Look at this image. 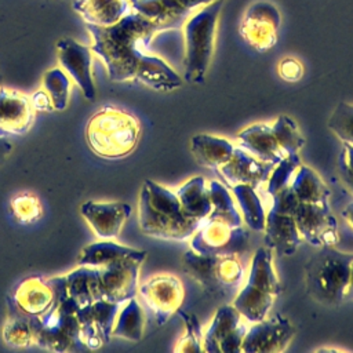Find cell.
<instances>
[{
	"instance_id": "cell-36",
	"label": "cell",
	"mask_w": 353,
	"mask_h": 353,
	"mask_svg": "<svg viewBox=\"0 0 353 353\" xmlns=\"http://www.w3.org/2000/svg\"><path fill=\"white\" fill-rule=\"evenodd\" d=\"M41 88L51 98L55 110H63L68 106L70 77L61 68H52L44 73Z\"/></svg>"
},
{
	"instance_id": "cell-43",
	"label": "cell",
	"mask_w": 353,
	"mask_h": 353,
	"mask_svg": "<svg viewBox=\"0 0 353 353\" xmlns=\"http://www.w3.org/2000/svg\"><path fill=\"white\" fill-rule=\"evenodd\" d=\"M30 101H32V105H33L34 110L50 112V110L54 109L51 98L48 97V94L43 88L37 90L33 95H30Z\"/></svg>"
},
{
	"instance_id": "cell-37",
	"label": "cell",
	"mask_w": 353,
	"mask_h": 353,
	"mask_svg": "<svg viewBox=\"0 0 353 353\" xmlns=\"http://www.w3.org/2000/svg\"><path fill=\"white\" fill-rule=\"evenodd\" d=\"M185 324V334L178 339L174 352H204L203 350V330L196 314L178 309L176 312Z\"/></svg>"
},
{
	"instance_id": "cell-16",
	"label": "cell",
	"mask_w": 353,
	"mask_h": 353,
	"mask_svg": "<svg viewBox=\"0 0 353 353\" xmlns=\"http://www.w3.org/2000/svg\"><path fill=\"white\" fill-rule=\"evenodd\" d=\"M121 303L105 299L77 307L80 341L85 349H98L112 338V330Z\"/></svg>"
},
{
	"instance_id": "cell-30",
	"label": "cell",
	"mask_w": 353,
	"mask_h": 353,
	"mask_svg": "<svg viewBox=\"0 0 353 353\" xmlns=\"http://www.w3.org/2000/svg\"><path fill=\"white\" fill-rule=\"evenodd\" d=\"M232 194L236 200L243 222L254 232H263L266 212L262 205L256 188L250 185H233Z\"/></svg>"
},
{
	"instance_id": "cell-1",
	"label": "cell",
	"mask_w": 353,
	"mask_h": 353,
	"mask_svg": "<svg viewBox=\"0 0 353 353\" xmlns=\"http://www.w3.org/2000/svg\"><path fill=\"white\" fill-rule=\"evenodd\" d=\"M91 34L92 54L105 65L112 81H137L152 90L170 92L182 85V77L161 57L149 52L157 26L131 11L110 26L85 25Z\"/></svg>"
},
{
	"instance_id": "cell-15",
	"label": "cell",
	"mask_w": 353,
	"mask_h": 353,
	"mask_svg": "<svg viewBox=\"0 0 353 353\" xmlns=\"http://www.w3.org/2000/svg\"><path fill=\"white\" fill-rule=\"evenodd\" d=\"M57 59L59 68L80 88L88 101H94L97 91L92 77V50L72 37H62L57 43Z\"/></svg>"
},
{
	"instance_id": "cell-47",
	"label": "cell",
	"mask_w": 353,
	"mask_h": 353,
	"mask_svg": "<svg viewBox=\"0 0 353 353\" xmlns=\"http://www.w3.org/2000/svg\"><path fill=\"white\" fill-rule=\"evenodd\" d=\"M341 214H342V218L345 219V222L353 229V201L346 204Z\"/></svg>"
},
{
	"instance_id": "cell-23",
	"label": "cell",
	"mask_w": 353,
	"mask_h": 353,
	"mask_svg": "<svg viewBox=\"0 0 353 353\" xmlns=\"http://www.w3.org/2000/svg\"><path fill=\"white\" fill-rule=\"evenodd\" d=\"M273 165L274 164L272 163L256 159L243 148H234L230 160L218 170L232 186L250 185L252 188H258L269 179Z\"/></svg>"
},
{
	"instance_id": "cell-8",
	"label": "cell",
	"mask_w": 353,
	"mask_h": 353,
	"mask_svg": "<svg viewBox=\"0 0 353 353\" xmlns=\"http://www.w3.org/2000/svg\"><path fill=\"white\" fill-rule=\"evenodd\" d=\"M76 309L70 301L59 299L47 313L32 317L34 343L54 352L85 349L80 341Z\"/></svg>"
},
{
	"instance_id": "cell-26",
	"label": "cell",
	"mask_w": 353,
	"mask_h": 353,
	"mask_svg": "<svg viewBox=\"0 0 353 353\" xmlns=\"http://www.w3.org/2000/svg\"><path fill=\"white\" fill-rule=\"evenodd\" d=\"M73 10L85 25L110 26L132 11L130 0H74Z\"/></svg>"
},
{
	"instance_id": "cell-13",
	"label": "cell",
	"mask_w": 353,
	"mask_h": 353,
	"mask_svg": "<svg viewBox=\"0 0 353 353\" xmlns=\"http://www.w3.org/2000/svg\"><path fill=\"white\" fill-rule=\"evenodd\" d=\"M233 305L218 307L205 332L203 334V350L207 353H239L247 325Z\"/></svg>"
},
{
	"instance_id": "cell-6",
	"label": "cell",
	"mask_w": 353,
	"mask_h": 353,
	"mask_svg": "<svg viewBox=\"0 0 353 353\" xmlns=\"http://www.w3.org/2000/svg\"><path fill=\"white\" fill-rule=\"evenodd\" d=\"M280 292L281 283L274 270L272 250L259 247L251 258L247 283L236 294L232 305L245 321L256 323L268 317Z\"/></svg>"
},
{
	"instance_id": "cell-19",
	"label": "cell",
	"mask_w": 353,
	"mask_h": 353,
	"mask_svg": "<svg viewBox=\"0 0 353 353\" xmlns=\"http://www.w3.org/2000/svg\"><path fill=\"white\" fill-rule=\"evenodd\" d=\"M80 214L101 240L116 239L131 215V205L123 201H85Z\"/></svg>"
},
{
	"instance_id": "cell-22",
	"label": "cell",
	"mask_w": 353,
	"mask_h": 353,
	"mask_svg": "<svg viewBox=\"0 0 353 353\" xmlns=\"http://www.w3.org/2000/svg\"><path fill=\"white\" fill-rule=\"evenodd\" d=\"M15 306L30 317L47 313L59 301L51 279L32 276L23 280L11 296Z\"/></svg>"
},
{
	"instance_id": "cell-29",
	"label": "cell",
	"mask_w": 353,
	"mask_h": 353,
	"mask_svg": "<svg viewBox=\"0 0 353 353\" xmlns=\"http://www.w3.org/2000/svg\"><path fill=\"white\" fill-rule=\"evenodd\" d=\"M291 188L301 203L328 204V186L313 168L305 164H301L295 171L291 181Z\"/></svg>"
},
{
	"instance_id": "cell-7",
	"label": "cell",
	"mask_w": 353,
	"mask_h": 353,
	"mask_svg": "<svg viewBox=\"0 0 353 353\" xmlns=\"http://www.w3.org/2000/svg\"><path fill=\"white\" fill-rule=\"evenodd\" d=\"M182 266L185 273L214 298L234 295L244 277V266L237 255H204L189 250L182 256Z\"/></svg>"
},
{
	"instance_id": "cell-45",
	"label": "cell",
	"mask_w": 353,
	"mask_h": 353,
	"mask_svg": "<svg viewBox=\"0 0 353 353\" xmlns=\"http://www.w3.org/2000/svg\"><path fill=\"white\" fill-rule=\"evenodd\" d=\"M341 160L350 168L353 170V145L350 143H343V152Z\"/></svg>"
},
{
	"instance_id": "cell-41",
	"label": "cell",
	"mask_w": 353,
	"mask_h": 353,
	"mask_svg": "<svg viewBox=\"0 0 353 353\" xmlns=\"http://www.w3.org/2000/svg\"><path fill=\"white\" fill-rule=\"evenodd\" d=\"M273 199V204H272V210L280 214H285V215H292L298 207V204L301 203L295 194V192L291 188V183L283 189H280L279 192H276L274 194H272Z\"/></svg>"
},
{
	"instance_id": "cell-18",
	"label": "cell",
	"mask_w": 353,
	"mask_h": 353,
	"mask_svg": "<svg viewBox=\"0 0 353 353\" xmlns=\"http://www.w3.org/2000/svg\"><path fill=\"white\" fill-rule=\"evenodd\" d=\"M132 10L152 21L159 32L181 28L200 7L214 0H130Z\"/></svg>"
},
{
	"instance_id": "cell-44",
	"label": "cell",
	"mask_w": 353,
	"mask_h": 353,
	"mask_svg": "<svg viewBox=\"0 0 353 353\" xmlns=\"http://www.w3.org/2000/svg\"><path fill=\"white\" fill-rule=\"evenodd\" d=\"M339 175L343 183L347 186V189L353 193V170H350L342 160L339 164Z\"/></svg>"
},
{
	"instance_id": "cell-48",
	"label": "cell",
	"mask_w": 353,
	"mask_h": 353,
	"mask_svg": "<svg viewBox=\"0 0 353 353\" xmlns=\"http://www.w3.org/2000/svg\"><path fill=\"white\" fill-rule=\"evenodd\" d=\"M347 299H352V301H353V262H352V266H350V279H349Z\"/></svg>"
},
{
	"instance_id": "cell-27",
	"label": "cell",
	"mask_w": 353,
	"mask_h": 353,
	"mask_svg": "<svg viewBox=\"0 0 353 353\" xmlns=\"http://www.w3.org/2000/svg\"><path fill=\"white\" fill-rule=\"evenodd\" d=\"M234 145L222 137L197 134L190 139V150L199 164L207 168H219L228 163L234 152Z\"/></svg>"
},
{
	"instance_id": "cell-5",
	"label": "cell",
	"mask_w": 353,
	"mask_h": 353,
	"mask_svg": "<svg viewBox=\"0 0 353 353\" xmlns=\"http://www.w3.org/2000/svg\"><path fill=\"white\" fill-rule=\"evenodd\" d=\"M225 0H214L194 11L182 25L183 29V80L201 84L210 69L219 15Z\"/></svg>"
},
{
	"instance_id": "cell-9",
	"label": "cell",
	"mask_w": 353,
	"mask_h": 353,
	"mask_svg": "<svg viewBox=\"0 0 353 353\" xmlns=\"http://www.w3.org/2000/svg\"><path fill=\"white\" fill-rule=\"evenodd\" d=\"M248 232L241 226L205 218L190 237V250L204 255H237L248 247Z\"/></svg>"
},
{
	"instance_id": "cell-14",
	"label": "cell",
	"mask_w": 353,
	"mask_h": 353,
	"mask_svg": "<svg viewBox=\"0 0 353 353\" xmlns=\"http://www.w3.org/2000/svg\"><path fill=\"white\" fill-rule=\"evenodd\" d=\"M292 216L302 240L310 245L320 248L338 243V223L330 204L299 203Z\"/></svg>"
},
{
	"instance_id": "cell-28",
	"label": "cell",
	"mask_w": 353,
	"mask_h": 353,
	"mask_svg": "<svg viewBox=\"0 0 353 353\" xmlns=\"http://www.w3.org/2000/svg\"><path fill=\"white\" fill-rule=\"evenodd\" d=\"M182 210L193 219L201 222L211 212V197L210 188L205 179L200 175L188 179L175 192Z\"/></svg>"
},
{
	"instance_id": "cell-3",
	"label": "cell",
	"mask_w": 353,
	"mask_h": 353,
	"mask_svg": "<svg viewBox=\"0 0 353 353\" xmlns=\"http://www.w3.org/2000/svg\"><path fill=\"white\" fill-rule=\"evenodd\" d=\"M141 137L139 120L127 110L103 106L88 120L85 139L88 148L108 160L123 159L131 154Z\"/></svg>"
},
{
	"instance_id": "cell-38",
	"label": "cell",
	"mask_w": 353,
	"mask_h": 353,
	"mask_svg": "<svg viewBox=\"0 0 353 353\" xmlns=\"http://www.w3.org/2000/svg\"><path fill=\"white\" fill-rule=\"evenodd\" d=\"M327 127L342 143L353 145V103L339 102L331 113Z\"/></svg>"
},
{
	"instance_id": "cell-24",
	"label": "cell",
	"mask_w": 353,
	"mask_h": 353,
	"mask_svg": "<svg viewBox=\"0 0 353 353\" xmlns=\"http://www.w3.org/2000/svg\"><path fill=\"white\" fill-rule=\"evenodd\" d=\"M263 233L266 247L283 256L295 254L302 243V237L296 229L294 216L276 212L272 208L269 212H266Z\"/></svg>"
},
{
	"instance_id": "cell-35",
	"label": "cell",
	"mask_w": 353,
	"mask_h": 353,
	"mask_svg": "<svg viewBox=\"0 0 353 353\" xmlns=\"http://www.w3.org/2000/svg\"><path fill=\"white\" fill-rule=\"evenodd\" d=\"M270 125L281 149L287 154H299L306 141L296 121L287 114H281Z\"/></svg>"
},
{
	"instance_id": "cell-39",
	"label": "cell",
	"mask_w": 353,
	"mask_h": 353,
	"mask_svg": "<svg viewBox=\"0 0 353 353\" xmlns=\"http://www.w3.org/2000/svg\"><path fill=\"white\" fill-rule=\"evenodd\" d=\"M302 164L299 154H287L277 164L273 165V170L269 175L266 190L272 196L280 189L288 186L295 175V171Z\"/></svg>"
},
{
	"instance_id": "cell-31",
	"label": "cell",
	"mask_w": 353,
	"mask_h": 353,
	"mask_svg": "<svg viewBox=\"0 0 353 353\" xmlns=\"http://www.w3.org/2000/svg\"><path fill=\"white\" fill-rule=\"evenodd\" d=\"M145 314L137 298H131L121 303L112 330V336L138 342L143 336Z\"/></svg>"
},
{
	"instance_id": "cell-46",
	"label": "cell",
	"mask_w": 353,
	"mask_h": 353,
	"mask_svg": "<svg viewBox=\"0 0 353 353\" xmlns=\"http://www.w3.org/2000/svg\"><path fill=\"white\" fill-rule=\"evenodd\" d=\"M11 150H12V145L4 137H0V165L8 157Z\"/></svg>"
},
{
	"instance_id": "cell-25",
	"label": "cell",
	"mask_w": 353,
	"mask_h": 353,
	"mask_svg": "<svg viewBox=\"0 0 353 353\" xmlns=\"http://www.w3.org/2000/svg\"><path fill=\"white\" fill-rule=\"evenodd\" d=\"M237 139L243 149L262 161L277 164L287 156V153L279 145L270 124H251L237 134Z\"/></svg>"
},
{
	"instance_id": "cell-21",
	"label": "cell",
	"mask_w": 353,
	"mask_h": 353,
	"mask_svg": "<svg viewBox=\"0 0 353 353\" xmlns=\"http://www.w3.org/2000/svg\"><path fill=\"white\" fill-rule=\"evenodd\" d=\"M34 108L26 94L0 87V137L25 134L33 124Z\"/></svg>"
},
{
	"instance_id": "cell-34",
	"label": "cell",
	"mask_w": 353,
	"mask_h": 353,
	"mask_svg": "<svg viewBox=\"0 0 353 353\" xmlns=\"http://www.w3.org/2000/svg\"><path fill=\"white\" fill-rule=\"evenodd\" d=\"M208 188L212 208L207 218L222 221L229 226H241V214L233 194L226 189V186L218 181H211L208 183Z\"/></svg>"
},
{
	"instance_id": "cell-11",
	"label": "cell",
	"mask_w": 353,
	"mask_h": 353,
	"mask_svg": "<svg viewBox=\"0 0 353 353\" xmlns=\"http://www.w3.org/2000/svg\"><path fill=\"white\" fill-rule=\"evenodd\" d=\"M280 25L281 14L279 8L272 1L256 0L243 12L239 32L252 50L265 52L276 46Z\"/></svg>"
},
{
	"instance_id": "cell-2",
	"label": "cell",
	"mask_w": 353,
	"mask_h": 353,
	"mask_svg": "<svg viewBox=\"0 0 353 353\" xmlns=\"http://www.w3.org/2000/svg\"><path fill=\"white\" fill-rule=\"evenodd\" d=\"M138 223L143 234L168 241L189 240L200 225L182 210L176 193L150 179L139 192Z\"/></svg>"
},
{
	"instance_id": "cell-10",
	"label": "cell",
	"mask_w": 353,
	"mask_h": 353,
	"mask_svg": "<svg viewBox=\"0 0 353 353\" xmlns=\"http://www.w3.org/2000/svg\"><path fill=\"white\" fill-rule=\"evenodd\" d=\"M145 259L146 251L137 250L128 256L98 268L101 298L114 303L134 298L138 294L139 269Z\"/></svg>"
},
{
	"instance_id": "cell-17",
	"label": "cell",
	"mask_w": 353,
	"mask_h": 353,
	"mask_svg": "<svg viewBox=\"0 0 353 353\" xmlns=\"http://www.w3.org/2000/svg\"><path fill=\"white\" fill-rule=\"evenodd\" d=\"M295 335L292 323L276 314L270 319H263L251 323L243 339L241 352L244 353H280L284 352Z\"/></svg>"
},
{
	"instance_id": "cell-32",
	"label": "cell",
	"mask_w": 353,
	"mask_h": 353,
	"mask_svg": "<svg viewBox=\"0 0 353 353\" xmlns=\"http://www.w3.org/2000/svg\"><path fill=\"white\" fill-rule=\"evenodd\" d=\"M135 251L137 248L125 247L112 240H101V241L85 245L81 250L77 258V265L103 268L112 262H116L124 256L134 254Z\"/></svg>"
},
{
	"instance_id": "cell-42",
	"label": "cell",
	"mask_w": 353,
	"mask_h": 353,
	"mask_svg": "<svg viewBox=\"0 0 353 353\" xmlns=\"http://www.w3.org/2000/svg\"><path fill=\"white\" fill-rule=\"evenodd\" d=\"M277 73L283 80L295 83L299 81L303 76V65L295 57H285L279 62Z\"/></svg>"
},
{
	"instance_id": "cell-4",
	"label": "cell",
	"mask_w": 353,
	"mask_h": 353,
	"mask_svg": "<svg viewBox=\"0 0 353 353\" xmlns=\"http://www.w3.org/2000/svg\"><path fill=\"white\" fill-rule=\"evenodd\" d=\"M353 252H343L334 245L320 247L305 265L306 294L325 306H336L347 299Z\"/></svg>"
},
{
	"instance_id": "cell-40",
	"label": "cell",
	"mask_w": 353,
	"mask_h": 353,
	"mask_svg": "<svg viewBox=\"0 0 353 353\" xmlns=\"http://www.w3.org/2000/svg\"><path fill=\"white\" fill-rule=\"evenodd\" d=\"M14 218L21 223H32L43 216V207L39 197L33 193H21L11 200Z\"/></svg>"
},
{
	"instance_id": "cell-20",
	"label": "cell",
	"mask_w": 353,
	"mask_h": 353,
	"mask_svg": "<svg viewBox=\"0 0 353 353\" xmlns=\"http://www.w3.org/2000/svg\"><path fill=\"white\" fill-rule=\"evenodd\" d=\"M98 274V268L79 265V268L70 273L51 277V280L57 288L59 299H68L76 307H83L102 299Z\"/></svg>"
},
{
	"instance_id": "cell-12",
	"label": "cell",
	"mask_w": 353,
	"mask_h": 353,
	"mask_svg": "<svg viewBox=\"0 0 353 353\" xmlns=\"http://www.w3.org/2000/svg\"><path fill=\"white\" fill-rule=\"evenodd\" d=\"M138 292L157 325L165 324L185 299L183 284L175 274L156 273L138 285Z\"/></svg>"
},
{
	"instance_id": "cell-33",
	"label": "cell",
	"mask_w": 353,
	"mask_h": 353,
	"mask_svg": "<svg viewBox=\"0 0 353 353\" xmlns=\"http://www.w3.org/2000/svg\"><path fill=\"white\" fill-rule=\"evenodd\" d=\"M8 317L3 325V339L14 347H26L34 343L32 317L21 312L11 298L7 299Z\"/></svg>"
}]
</instances>
